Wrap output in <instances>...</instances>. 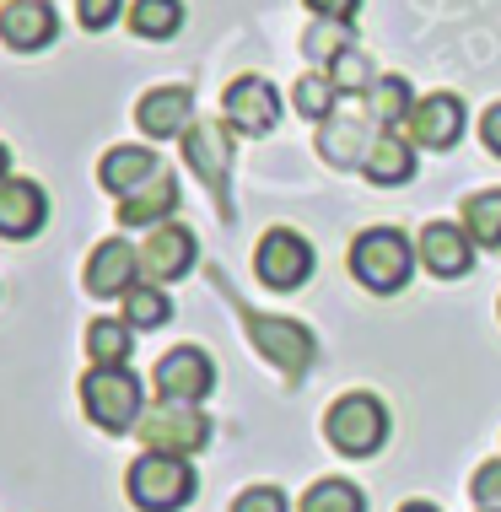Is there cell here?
I'll return each instance as SVG.
<instances>
[{
    "instance_id": "obj_1",
    "label": "cell",
    "mask_w": 501,
    "mask_h": 512,
    "mask_svg": "<svg viewBox=\"0 0 501 512\" xmlns=\"http://www.w3.org/2000/svg\"><path fill=\"white\" fill-rule=\"evenodd\" d=\"M351 275L367 292L378 297H394L399 286L415 275V248L399 227H367L361 238L351 243Z\"/></svg>"
},
{
    "instance_id": "obj_14",
    "label": "cell",
    "mask_w": 501,
    "mask_h": 512,
    "mask_svg": "<svg viewBox=\"0 0 501 512\" xmlns=\"http://www.w3.org/2000/svg\"><path fill=\"white\" fill-rule=\"evenodd\" d=\"M49 221V195L33 178H6L0 184V238H33Z\"/></svg>"
},
{
    "instance_id": "obj_6",
    "label": "cell",
    "mask_w": 501,
    "mask_h": 512,
    "mask_svg": "<svg viewBox=\"0 0 501 512\" xmlns=\"http://www.w3.org/2000/svg\"><path fill=\"white\" fill-rule=\"evenodd\" d=\"M313 243L302 238V232H291V227H270L259 238V254H254V270H259V281L270 286V292H297L302 281L313 275Z\"/></svg>"
},
{
    "instance_id": "obj_15",
    "label": "cell",
    "mask_w": 501,
    "mask_h": 512,
    "mask_svg": "<svg viewBox=\"0 0 501 512\" xmlns=\"http://www.w3.org/2000/svg\"><path fill=\"white\" fill-rule=\"evenodd\" d=\"M248 329H254L259 351L270 356L281 372H291V378H302V367L313 362V335L302 324H286V318H248Z\"/></svg>"
},
{
    "instance_id": "obj_4",
    "label": "cell",
    "mask_w": 501,
    "mask_h": 512,
    "mask_svg": "<svg viewBox=\"0 0 501 512\" xmlns=\"http://www.w3.org/2000/svg\"><path fill=\"white\" fill-rule=\"evenodd\" d=\"M124 491L141 512H178L194 496V469L189 459H173V453H141L124 475Z\"/></svg>"
},
{
    "instance_id": "obj_5",
    "label": "cell",
    "mask_w": 501,
    "mask_h": 512,
    "mask_svg": "<svg viewBox=\"0 0 501 512\" xmlns=\"http://www.w3.org/2000/svg\"><path fill=\"white\" fill-rule=\"evenodd\" d=\"M141 442L146 453H173V459H189V453H200L205 442H211V421H205L194 405H173V399H162L157 410L141 415Z\"/></svg>"
},
{
    "instance_id": "obj_26",
    "label": "cell",
    "mask_w": 501,
    "mask_h": 512,
    "mask_svg": "<svg viewBox=\"0 0 501 512\" xmlns=\"http://www.w3.org/2000/svg\"><path fill=\"white\" fill-rule=\"evenodd\" d=\"M410 108H415L410 81H399V76H378V81H372V119H378V124H405Z\"/></svg>"
},
{
    "instance_id": "obj_32",
    "label": "cell",
    "mask_w": 501,
    "mask_h": 512,
    "mask_svg": "<svg viewBox=\"0 0 501 512\" xmlns=\"http://www.w3.org/2000/svg\"><path fill=\"white\" fill-rule=\"evenodd\" d=\"M232 512H286V496L275 486H254V491H243L238 502H232Z\"/></svg>"
},
{
    "instance_id": "obj_16",
    "label": "cell",
    "mask_w": 501,
    "mask_h": 512,
    "mask_svg": "<svg viewBox=\"0 0 501 512\" xmlns=\"http://www.w3.org/2000/svg\"><path fill=\"white\" fill-rule=\"evenodd\" d=\"M54 33H60V22H54L49 0H6V11H0V38L17 54L49 49Z\"/></svg>"
},
{
    "instance_id": "obj_29",
    "label": "cell",
    "mask_w": 501,
    "mask_h": 512,
    "mask_svg": "<svg viewBox=\"0 0 501 512\" xmlns=\"http://www.w3.org/2000/svg\"><path fill=\"white\" fill-rule=\"evenodd\" d=\"M475 502H480V512H501V459H485L480 469H475Z\"/></svg>"
},
{
    "instance_id": "obj_13",
    "label": "cell",
    "mask_w": 501,
    "mask_h": 512,
    "mask_svg": "<svg viewBox=\"0 0 501 512\" xmlns=\"http://www.w3.org/2000/svg\"><path fill=\"white\" fill-rule=\"evenodd\" d=\"M141 270L151 281H178V275H189L194 270V232L178 227V221L151 227V238L141 243Z\"/></svg>"
},
{
    "instance_id": "obj_19",
    "label": "cell",
    "mask_w": 501,
    "mask_h": 512,
    "mask_svg": "<svg viewBox=\"0 0 501 512\" xmlns=\"http://www.w3.org/2000/svg\"><path fill=\"white\" fill-rule=\"evenodd\" d=\"M157 173H162V162L151 157L146 146H114V151L103 157V168H97V184H103L108 195L124 200V195H135L141 184H151Z\"/></svg>"
},
{
    "instance_id": "obj_35",
    "label": "cell",
    "mask_w": 501,
    "mask_h": 512,
    "mask_svg": "<svg viewBox=\"0 0 501 512\" xmlns=\"http://www.w3.org/2000/svg\"><path fill=\"white\" fill-rule=\"evenodd\" d=\"M399 512H442V507H431V502H405Z\"/></svg>"
},
{
    "instance_id": "obj_12",
    "label": "cell",
    "mask_w": 501,
    "mask_h": 512,
    "mask_svg": "<svg viewBox=\"0 0 501 512\" xmlns=\"http://www.w3.org/2000/svg\"><path fill=\"white\" fill-rule=\"evenodd\" d=\"M135 275H141V248H130V243H119V238H108V243H97L92 248V259H87V292L92 297H124L135 286Z\"/></svg>"
},
{
    "instance_id": "obj_36",
    "label": "cell",
    "mask_w": 501,
    "mask_h": 512,
    "mask_svg": "<svg viewBox=\"0 0 501 512\" xmlns=\"http://www.w3.org/2000/svg\"><path fill=\"white\" fill-rule=\"evenodd\" d=\"M6 168H11V157H6V146H0V184H6V178H11Z\"/></svg>"
},
{
    "instance_id": "obj_20",
    "label": "cell",
    "mask_w": 501,
    "mask_h": 512,
    "mask_svg": "<svg viewBox=\"0 0 501 512\" xmlns=\"http://www.w3.org/2000/svg\"><path fill=\"white\" fill-rule=\"evenodd\" d=\"M173 205H178V184H173V173L162 168L157 178H151V184H141L135 195H124L114 216L124 221V227H162Z\"/></svg>"
},
{
    "instance_id": "obj_34",
    "label": "cell",
    "mask_w": 501,
    "mask_h": 512,
    "mask_svg": "<svg viewBox=\"0 0 501 512\" xmlns=\"http://www.w3.org/2000/svg\"><path fill=\"white\" fill-rule=\"evenodd\" d=\"M480 141H485V151H496V157H501V103L485 108V119H480Z\"/></svg>"
},
{
    "instance_id": "obj_9",
    "label": "cell",
    "mask_w": 501,
    "mask_h": 512,
    "mask_svg": "<svg viewBox=\"0 0 501 512\" xmlns=\"http://www.w3.org/2000/svg\"><path fill=\"white\" fill-rule=\"evenodd\" d=\"M421 265L437 275V281H458V275L475 270V238L464 227H448V221H426L421 227Z\"/></svg>"
},
{
    "instance_id": "obj_31",
    "label": "cell",
    "mask_w": 501,
    "mask_h": 512,
    "mask_svg": "<svg viewBox=\"0 0 501 512\" xmlns=\"http://www.w3.org/2000/svg\"><path fill=\"white\" fill-rule=\"evenodd\" d=\"M119 11H124V0H76V17H81V27H87V33L114 27Z\"/></svg>"
},
{
    "instance_id": "obj_21",
    "label": "cell",
    "mask_w": 501,
    "mask_h": 512,
    "mask_svg": "<svg viewBox=\"0 0 501 512\" xmlns=\"http://www.w3.org/2000/svg\"><path fill=\"white\" fill-rule=\"evenodd\" d=\"M135 329L130 324H119V318H97V324L87 329V356H92V367H124L130 362V351H135Z\"/></svg>"
},
{
    "instance_id": "obj_24",
    "label": "cell",
    "mask_w": 501,
    "mask_h": 512,
    "mask_svg": "<svg viewBox=\"0 0 501 512\" xmlns=\"http://www.w3.org/2000/svg\"><path fill=\"white\" fill-rule=\"evenodd\" d=\"M302 512H367V496H361L351 480L329 475V480H313V486H308Z\"/></svg>"
},
{
    "instance_id": "obj_22",
    "label": "cell",
    "mask_w": 501,
    "mask_h": 512,
    "mask_svg": "<svg viewBox=\"0 0 501 512\" xmlns=\"http://www.w3.org/2000/svg\"><path fill=\"white\" fill-rule=\"evenodd\" d=\"M130 27H135V38L162 44V38H173L178 27H184V0H135V6H130Z\"/></svg>"
},
{
    "instance_id": "obj_8",
    "label": "cell",
    "mask_w": 501,
    "mask_h": 512,
    "mask_svg": "<svg viewBox=\"0 0 501 512\" xmlns=\"http://www.w3.org/2000/svg\"><path fill=\"white\" fill-rule=\"evenodd\" d=\"M405 135H410V146L453 151L458 135H464V103H458L453 92H431V98H421V103L410 108Z\"/></svg>"
},
{
    "instance_id": "obj_27",
    "label": "cell",
    "mask_w": 501,
    "mask_h": 512,
    "mask_svg": "<svg viewBox=\"0 0 501 512\" xmlns=\"http://www.w3.org/2000/svg\"><path fill=\"white\" fill-rule=\"evenodd\" d=\"M334 98H340V87H334V76H302L297 81V114L324 124L334 119Z\"/></svg>"
},
{
    "instance_id": "obj_2",
    "label": "cell",
    "mask_w": 501,
    "mask_h": 512,
    "mask_svg": "<svg viewBox=\"0 0 501 512\" xmlns=\"http://www.w3.org/2000/svg\"><path fill=\"white\" fill-rule=\"evenodd\" d=\"M81 405H87L92 426L103 432H135L146 415V394H141V378L130 367H92L81 378Z\"/></svg>"
},
{
    "instance_id": "obj_23",
    "label": "cell",
    "mask_w": 501,
    "mask_h": 512,
    "mask_svg": "<svg viewBox=\"0 0 501 512\" xmlns=\"http://www.w3.org/2000/svg\"><path fill=\"white\" fill-rule=\"evenodd\" d=\"M464 232L475 238V248H501V189L464 200Z\"/></svg>"
},
{
    "instance_id": "obj_7",
    "label": "cell",
    "mask_w": 501,
    "mask_h": 512,
    "mask_svg": "<svg viewBox=\"0 0 501 512\" xmlns=\"http://www.w3.org/2000/svg\"><path fill=\"white\" fill-rule=\"evenodd\" d=\"M151 383H157V399L200 405V399L216 389V362L200 351V345H173V351L151 367Z\"/></svg>"
},
{
    "instance_id": "obj_10",
    "label": "cell",
    "mask_w": 501,
    "mask_h": 512,
    "mask_svg": "<svg viewBox=\"0 0 501 512\" xmlns=\"http://www.w3.org/2000/svg\"><path fill=\"white\" fill-rule=\"evenodd\" d=\"M184 151H189V168L200 173V184L227 205V168H232V141H227V124H189L184 135Z\"/></svg>"
},
{
    "instance_id": "obj_33",
    "label": "cell",
    "mask_w": 501,
    "mask_h": 512,
    "mask_svg": "<svg viewBox=\"0 0 501 512\" xmlns=\"http://www.w3.org/2000/svg\"><path fill=\"white\" fill-rule=\"evenodd\" d=\"M308 11H318L324 22H351L361 11V0H308Z\"/></svg>"
},
{
    "instance_id": "obj_18",
    "label": "cell",
    "mask_w": 501,
    "mask_h": 512,
    "mask_svg": "<svg viewBox=\"0 0 501 512\" xmlns=\"http://www.w3.org/2000/svg\"><path fill=\"white\" fill-rule=\"evenodd\" d=\"M361 173H367L378 189L410 184V178H415V146H410V135H399V130H383L378 141H372V151L361 157Z\"/></svg>"
},
{
    "instance_id": "obj_11",
    "label": "cell",
    "mask_w": 501,
    "mask_h": 512,
    "mask_svg": "<svg viewBox=\"0 0 501 512\" xmlns=\"http://www.w3.org/2000/svg\"><path fill=\"white\" fill-rule=\"evenodd\" d=\"M221 108H227V124L243 135H264L281 119V98H275V87L264 76H238L227 87V98H221Z\"/></svg>"
},
{
    "instance_id": "obj_3",
    "label": "cell",
    "mask_w": 501,
    "mask_h": 512,
    "mask_svg": "<svg viewBox=\"0 0 501 512\" xmlns=\"http://www.w3.org/2000/svg\"><path fill=\"white\" fill-rule=\"evenodd\" d=\"M324 437L345 459H372L388 442V410L372 394H340L324 415Z\"/></svg>"
},
{
    "instance_id": "obj_17",
    "label": "cell",
    "mask_w": 501,
    "mask_h": 512,
    "mask_svg": "<svg viewBox=\"0 0 501 512\" xmlns=\"http://www.w3.org/2000/svg\"><path fill=\"white\" fill-rule=\"evenodd\" d=\"M194 114V92L189 87H157L135 103V124L151 135V141H167V135H184Z\"/></svg>"
},
{
    "instance_id": "obj_28",
    "label": "cell",
    "mask_w": 501,
    "mask_h": 512,
    "mask_svg": "<svg viewBox=\"0 0 501 512\" xmlns=\"http://www.w3.org/2000/svg\"><path fill=\"white\" fill-rule=\"evenodd\" d=\"M345 38H351V33H345V22H329V27H318V33H308V44H302V49H308V60H340V54L351 49Z\"/></svg>"
},
{
    "instance_id": "obj_25",
    "label": "cell",
    "mask_w": 501,
    "mask_h": 512,
    "mask_svg": "<svg viewBox=\"0 0 501 512\" xmlns=\"http://www.w3.org/2000/svg\"><path fill=\"white\" fill-rule=\"evenodd\" d=\"M173 318V302L162 297V286H130L124 292V324L130 329H162Z\"/></svg>"
},
{
    "instance_id": "obj_30",
    "label": "cell",
    "mask_w": 501,
    "mask_h": 512,
    "mask_svg": "<svg viewBox=\"0 0 501 512\" xmlns=\"http://www.w3.org/2000/svg\"><path fill=\"white\" fill-rule=\"evenodd\" d=\"M334 87H372V65H367V54H356V49H345L340 60H334Z\"/></svg>"
}]
</instances>
